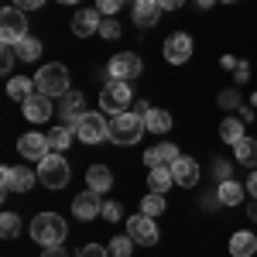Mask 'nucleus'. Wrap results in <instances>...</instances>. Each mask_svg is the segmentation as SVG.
Here are the masks:
<instances>
[{"instance_id":"obj_1","label":"nucleus","mask_w":257,"mask_h":257,"mask_svg":"<svg viewBox=\"0 0 257 257\" xmlns=\"http://www.w3.org/2000/svg\"><path fill=\"white\" fill-rule=\"evenodd\" d=\"M65 233H69V226L59 213H38L31 219V240H38L41 247H62Z\"/></svg>"},{"instance_id":"obj_2","label":"nucleus","mask_w":257,"mask_h":257,"mask_svg":"<svg viewBox=\"0 0 257 257\" xmlns=\"http://www.w3.org/2000/svg\"><path fill=\"white\" fill-rule=\"evenodd\" d=\"M148 134V127H144V117L141 113H117V117L110 120V141L120 144V148H131V144H138L141 138Z\"/></svg>"},{"instance_id":"obj_3","label":"nucleus","mask_w":257,"mask_h":257,"mask_svg":"<svg viewBox=\"0 0 257 257\" xmlns=\"http://www.w3.org/2000/svg\"><path fill=\"white\" fill-rule=\"evenodd\" d=\"M134 103V93H131V82L123 79H106V86L99 89V110L117 117V113H127Z\"/></svg>"},{"instance_id":"obj_4","label":"nucleus","mask_w":257,"mask_h":257,"mask_svg":"<svg viewBox=\"0 0 257 257\" xmlns=\"http://www.w3.org/2000/svg\"><path fill=\"white\" fill-rule=\"evenodd\" d=\"M35 89L45 96H65L69 93V69L62 62H48L41 65L38 76H35Z\"/></svg>"},{"instance_id":"obj_5","label":"nucleus","mask_w":257,"mask_h":257,"mask_svg":"<svg viewBox=\"0 0 257 257\" xmlns=\"http://www.w3.org/2000/svg\"><path fill=\"white\" fill-rule=\"evenodd\" d=\"M38 182L45 189H62V185H69V161L62 158L59 151H48V155L38 161Z\"/></svg>"},{"instance_id":"obj_6","label":"nucleus","mask_w":257,"mask_h":257,"mask_svg":"<svg viewBox=\"0 0 257 257\" xmlns=\"http://www.w3.org/2000/svg\"><path fill=\"white\" fill-rule=\"evenodd\" d=\"M0 38H4V45H18L21 38H28V18H24V11L4 7V14H0Z\"/></svg>"},{"instance_id":"obj_7","label":"nucleus","mask_w":257,"mask_h":257,"mask_svg":"<svg viewBox=\"0 0 257 257\" xmlns=\"http://www.w3.org/2000/svg\"><path fill=\"white\" fill-rule=\"evenodd\" d=\"M76 138L82 144H99L103 138H110V123L103 120V110L99 113H82L76 120Z\"/></svg>"},{"instance_id":"obj_8","label":"nucleus","mask_w":257,"mask_h":257,"mask_svg":"<svg viewBox=\"0 0 257 257\" xmlns=\"http://www.w3.org/2000/svg\"><path fill=\"white\" fill-rule=\"evenodd\" d=\"M141 69H144L141 55H134V52H117V55L110 59V65H106V76H110V79L134 82L141 76Z\"/></svg>"},{"instance_id":"obj_9","label":"nucleus","mask_w":257,"mask_h":257,"mask_svg":"<svg viewBox=\"0 0 257 257\" xmlns=\"http://www.w3.org/2000/svg\"><path fill=\"white\" fill-rule=\"evenodd\" d=\"M127 233L134 237V243H141V247H151V243H158V223H155V216H131L127 219Z\"/></svg>"},{"instance_id":"obj_10","label":"nucleus","mask_w":257,"mask_h":257,"mask_svg":"<svg viewBox=\"0 0 257 257\" xmlns=\"http://www.w3.org/2000/svg\"><path fill=\"white\" fill-rule=\"evenodd\" d=\"M35 178H38V172H31V168H24V165H18V168H4V172H0L4 192H28V189L35 185Z\"/></svg>"},{"instance_id":"obj_11","label":"nucleus","mask_w":257,"mask_h":257,"mask_svg":"<svg viewBox=\"0 0 257 257\" xmlns=\"http://www.w3.org/2000/svg\"><path fill=\"white\" fill-rule=\"evenodd\" d=\"M189 59H192V38H189L185 31H175L172 38L165 41V62H172V65H185Z\"/></svg>"},{"instance_id":"obj_12","label":"nucleus","mask_w":257,"mask_h":257,"mask_svg":"<svg viewBox=\"0 0 257 257\" xmlns=\"http://www.w3.org/2000/svg\"><path fill=\"white\" fill-rule=\"evenodd\" d=\"M172 178H175V185H185V189H192L199 182V161L196 158H185V155H178L172 161Z\"/></svg>"},{"instance_id":"obj_13","label":"nucleus","mask_w":257,"mask_h":257,"mask_svg":"<svg viewBox=\"0 0 257 257\" xmlns=\"http://www.w3.org/2000/svg\"><path fill=\"white\" fill-rule=\"evenodd\" d=\"M72 213H76V219H96L99 213H103V202H99V192H93V189H86V192H79V196L72 199Z\"/></svg>"},{"instance_id":"obj_14","label":"nucleus","mask_w":257,"mask_h":257,"mask_svg":"<svg viewBox=\"0 0 257 257\" xmlns=\"http://www.w3.org/2000/svg\"><path fill=\"white\" fill-rule=\"evenodd\" d=\"M48 134H38V131H31V134H24V138L18 141V151H21V158H35L41 161L45 155H48Z\"/></svg>"},{"instance_id":"obj_15","label":"nucleus","mask_w":257,"mask_h":257,"mask_svg":"<svg viewBox=\"0 0 257 257\" xmlns=\"http://www.w3.org/2000/svg\"><path fill=\"white\" fill-rule=\"evenodd\" d=\"M103 14H99L96 7H89V11H79L76 18H72V35L76 38H89V35H96L99 31V24H103Z\"/></svg>"},{"instance_id":"obj_16","label":"nucleus","mask_w":257,"mask_h":257,"mask_svg":"<svg viewBox=\"0 0 257 257\" xmlns=\"http://www.w3.org/2000/svg\"><path fill=\"white\" fill-rule=\"evenodd\" d=\"M52 96H45V93H35V96L24 99V117L31 120V123H41V120L52 117V103H48Z\"/></svg>"},{"instance_id":"obj_17","label":"nucleus","mask_w":257,"mask_h":257,"mask_svg":"<svg viewBox=\"0 0 257 257\" xmlns=\"http://www.w3.org/2000/svg\"><path fill=\"white\" fill-rule=\"evenodd\" d=\"M230 254L233 257H254L257 254V233L237 230V233L230 237Z\"/></svg>"},{"instance_id":"obj_18","label":"nucleus","mask_w":257,"mask_h":257,"mask_svg":"<svg viewBox=\"0 0 257 257\" xmlns=\"http://www.w3.org/2000/svg\"><path fill=\"white\" fill-rule=\"evenodd\" d=\"M86 185H89L93 192H106V189H113V172H110L106 165H89Z\"/></svg>"},{"instance_id":"obj_19","label":"nucleus","mask_w":257,"mask_h":257,"mask_svg":"<svg viewBox=\"0 0 257 257\" xmlns=\"http://www.w3.org/2000/svg\"><path fill=\"white\" fill-rule=\"evenodd\" d=\"M158 18H161V4L158 0H141V4H134V21H138L141 28L158 24Z\"/></svg>"},{"instance_id":"obj_20","label":"nucleus","mask_w":257,"mask_h":257,"mask_svg":"<svg viewBox=\"0 0 257 257\" xmlns=\"http://www.w3.org/2000/svg\"><path fill=\"white\" fill-rule=\"evenodd\" d=\"M243 192H247V185H240V182H233V178H226V182H219L216 199H219V206H240Z\"/></svg>"},{"instance_id":"obj_21","label":"nucleus","mask_w":257,"mask_h":257,"mask_svg":"<svg viewBox=\"0 0 257 257\" xmlns=\"http://www.w3.org/2000/svg\"><path fill=\"white\" fill-rule=\"evenodd\" d=\"M175 158H178V148H175V144H168V141H165V144H155V148H151V151L144 155L148 168H158V165H172Z\"/></svg>"},{"instance_id":"obj_22","label":"nucleus","mask_w":257,"mask_h":257,"mask_svg":"<svg viewBox=\"0 0 257 257\" xmlns=\"http://www.w3.org/2000/svg\"><path fill=\"white\" fill-rule=\"evenodd\" d=\"M82 103H86V99H82L79 89H76V93H65V96H62L59 113L65 117V123H76V120H79L82 113H86V110H82Z\"/></svg>"},{"instance_id":"obj_23","label":"nucleus","mask_w":257,"mask_h":257,"mask_svg":"<svg viewBox=\"0 0 257 257\" xmlns=\"http://www.w3.org/2000/svg\"><path fill=\"white\" fill-rule=\"evenodd\" d=\"M144 127H148L151 134H168V131H172V113H168V110H158V106H151V110L144 113Z\"/></svg>"},{"instance_id":"obj_24","label":"nucleus","mask_w":257,"mask_h":257,"mask_svg":"<svg viewBox=\"0 0 257 257\" xmlns=\"http://www.w3.org/2000/svg\"><path fill=\"white\" fill-rule=\"evenodd\" d=\"M148 185H151V192H161V196H165V192L175 185V178H172V165H158V168H151Z\"/></svg>"},{"instance_id":"obj_25","label":"nucleus","mask_w":257,"mask_h":257,"mask_svg":"<svg viewBox=\"0 0 257 257\" xmlns=\"http://www.w3.org/2000/svg\"><path fill=\"white\" fill-rule=\"evenodd\" d=\"M233 161L247 165V168H257V141L254 138H243L233 144Z\"/></svg>"},{"instance_id":"obj_26","label":"nucleus","mask_w":257,"mask_h":257,"mask_svg":"<svg viewBox=\"0 0 257 257\" xmlns=\"http://www.w3.org/2000/svg\"><path fill=\"white\" fill-rule=\"evenodd\" d=\"M38 89H35V79H24V76H11V82H7V96L11 99H24L28 96H35Z\"/></svg>"},{"instance_id":"obj_27","label":"nucleus","mask_w":257,"mask_h":257,"mask_svg":"<svg viewBox=\"0 0 257 257\" xmlns=\"http://www.w3.org/2000/svg\"><path fill=\"white\" fill-rule=\"evenodd\" d=\"M72 138H76L72 127H52V131H48V144H52V151H65V148L72 144Z\"/></svg>"},{"instance_id":"obj_28","label":"nucleus","mask_w":257,"mask_h":257,"mask_svg":"<svg viewBox=\"0 0 257 257\" xmlns=\"http://www.w3.org/2000/svg\"><path fill=\"white\" fill-rule=\"evenodd\" d=\"M219 138L226 141V144H237V141H243V123H240L237 117H226L223 123H219Z\"/></svg>"},{"instance_id":"obj_29","label":"nucleus","mask_w":257,"mask_h":257,"mask_svg":"<svg viewBox=\"0 0 257 257\" xmlns=\"http://www.w3.org/2000/svg\"><path fill=\"white\" fill-rule=\"evenodd\" d=\"M14 52H18V55H21V59H24V62H35V59H38V55H41V41H38V38H31V35H28V38H21L18 45H14Z\"/></svg>"},{"instance_id":"obj_30","label":"nucleus","mask_w":257,"mask_h":257,"mask_svg":"<svg viewBox=\"0 0 257 257\" xmlns=\"http://www.w3.org/2000/svg\"><path fill=\"white\" fill-rule=\"evenodd\" d=\"M141 213L144 216H161L165 213V196L161 192H148V196L141 199Z\"/></svg>"},{"instance_id":"obj_31","label":"nucleus","mask_w":257,"mask_h":257,"mask_svg":"<svg viewBox=\"0 0 257 257\" xmlns=\"http://www.w3.org/2000/svg\"><path fill=\"white\" fill-rule=\"evenodd\" d=\"M106 250H110V257H131V250H134V237L127 233V237H113L110 243H106Z\"/></svg>"},{"instance_id":"obj_32","label":"nucleus","mask_w":257,"mask_h":257,"mask_svg":"<svg viewBox=\"0 0 257 257\" xmlns=\"http://www.w3.org/2000/svg\"><path fill=\"white\" fill-rule=\"evenodd\" d=\"M18 226H21L18 213H4V216H0V233H4L7 240H11L14 233H18Z\"/></svg>"},{"instance_id":"obj_33","label":"nucleus","mask_w":257,"mask_h":257,"mask_svg":"<svg viewBox=\"0 0 257 257\" xmlns=\"http://www.w3.org/2000/svg\"><path fill=\"white\" fill-rule=\"evenodd\" d=\"M14 59H18L14 45H4V52H0V72H4V76H7V72L14 69Z\"/></svg>"},{"instance_id":"obj_34","label":"nucleus","mask_w":257,"mask_h":257,"mask_svg":"<svg viewBox=\"0 0 257 257\" xmlns=\"http://www.w3.org/2000/svg\"><path fill=\"white\" fill-rule=\"evenodd\" d=\"M123 4H127V0H96V11L110 18V14H117L120 7H123Z\"/></svg>"},{"instance_id":"obj_35","label":"nucleus","mask_w":257,"mask_h":257,"mask_svg":"<svg viewBox=\"0 0 257 257\" xmlns=\"http://www.w3.org/2000/svg\"><path fill=\"white\" fill-rule=\"evenodd\" d=\"M76 257H110V250H106L103 243H86V247H82Z\"/></svg>"},{"instance_id":"obj_36","label":"nucleus","mask_w":257,"mask_h":257,"mask_svg":"<svg viewBox=\"0 0 257 257\" xmlns=\"http://www.w3.org/2000/svg\"><path fill=\"white\" fill-rule=\"evenodd\" d=\"M120 216H123L120 202H103V219H106V223H117Z\"/></svg>"},{"instance_id":"obj_37","label":"nucleus","mask_w":257,"mask_h":257,"mask_svg":"<svg viewBox=\"0 0 257 257\" xmlns=\"http://www.w3.org/2000/svg\"><path fill=\"white\" fill-rule=\"evenodd\" d=\"M99 31H103V38H120V24L117 21H103V24H99Z\"/></svg>"},{"instance_id":"obj_38","label":"nucleus","mask_w":257,"mask_h":257,"mask_svg":"<svg viewBox=\"0 0 257 257\" xmlns=\"http://www.w3.org/2000/svg\"><path fill=\"white\" fill-rule=\"evenodd\" d=\"M14 7L18 11H38V7H45V0H14Z\"/></svg>"},{"instance_id":"obj_39","label":"nucleus","mask_w":257,"mask_h":257,"mask_svg":"<svg viewBox=\"0 0 257 257\" xmlns=\"http://www.w3.org/2000/svg\"><path fill=\"white\" fill-rule=\"evenodd\" d=\"M216 175H219V182L230 178V161H216Z\"/></svg>"},{"instance_id":"obj_40","label":"nucleus","mask_w":257,"mask_h":257,"mask_svg":"<svg viewBox=\"0 0 257 257\" xmlns=\"http://www.w3.org/2000/svg\"><path fill=\"white\" fill-rule=\"evenodd\" d=\"M41 257H69V254H65L62 247H45V250H41Z\"/></svg>"},{"instance_id":"obj_41","label":"nucleus","mask_w":257,"mask_h":257,"mask_svg":"<svg viewBox=\"0 0 257 257\" xmlns=\"http://www.w3.org/2000/svg\"><path fill=\"white\" fill-rule=\"evenodd\" d=\"M158 4H161V11H178L185 0H158Z\"/></svg>"},{"instance_id":"obj_42","label":"nucleus","mask_w":257,"mask_h":257,"mask_svg":"<svg viewBox=\"0 0 257 257\" xmlns=\"http://www.w3.org/2000/svg\"><path fill=\"white\" fill-rule=\"evenodd\" d=\"M247 192H250V196L257 199V168L250 172V178H247Z\"/></svg>"},{"instance_id":"obj_43","label":"nucleus","mask_w":257,"mask_h":257,"mask_svg":"<svg viewBox=\"0 0 257 257\" xmlns=\"http://www.w3.org/2000/svg\"><path fill=\"white\" fill-rule=\"evenodd\" d=\"M148 110H151V103H144V99H134V113H141V117H144Z\"/></svg>"},{"instance_id":"obj_44","label":"nucleus","mask_w":257,"mask_h":257,"mask_svg":"<svg viewBox=\"0 0 257 257\" xmlns=\"http://www.w3.org/2000/svg\"><path fill=\"white\" fill-rule=\"evenodd\" d=\"M219 99H223V106H237V93H223Z\"/></svg>"},{"instance_id":"obj_45","label":"nucleus","mask_w":257,"mask_h":257,"mask_svg":"<svg viewBox=\"0 0 257 257\" xmlns=\"http://www.w3.org/2000/svg\"><path fill=\"white\" fill-rule=\"evenodd\" d=\"M247 216H250V219H254V223H257V199H254V202H250V209H247Z\"/></svg>"},{"instance_id":"obj_46","label":"nucleus","mask_w":257,"mask_h":257,"mask_svg":"<svg viewBox=\"0 0 257 257\" xmlns=\"http://www.w3.org/2000/svg\"><path fill=\"white\" fill-rule=\"evenodd\" d=\"M209 4H213V0H199V7H209Z\"/></svg>"},{"instance_id":"obj_47","label":"nucleus","mask_w":257,"mask_h":257,"mask_svg":"<svg viewBox=\"0 0 257 257\" xmlns=\"http://www.w3.org/2000/svg\"><path fill=\"white\" fill-rule=\"evenodd\" d=\"M59 4H79V0H59Z\"/></svg>"},{"instance_id":"obj_48","label":"nucleus","mask_w":257,"mask_h":257,"mask_svg":"<svg viewBox=\"0 0 257 257\" xmlns=\"http://www.w3.org/2000/svg\"><path fill=\"white\" fill-rule=\"evenodd\" d=\"M223 4H237V0H223Z\"/></svg>"},{"instance_id":"obj_49","label":"nucleus","mask_w":257,"mask_h":257,"mask_svg":"<svg viewBox=\"0 0 257 257\" xmlns=\"http://www.w3.org/2000/svg\"><path fill=\"white\" fill-rule=\"evenodd\" d=\"M134 4H141V0H134Z\"/></svg>"}]
</instances>
